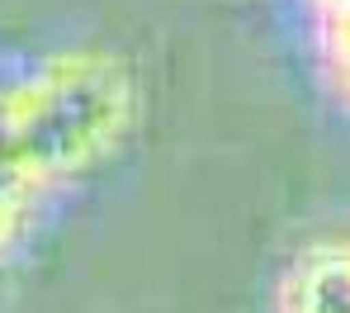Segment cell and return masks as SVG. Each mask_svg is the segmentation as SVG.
I'll return each mask as SVG.
<instances>
[{
  "instance_id": "277c9868",
  "label": "cell",
  "mask_w": 350,
  "mask_h": 313,
  "mask_svg": "<svg viewBox=\"0 0 350 313\" xmlns=\"http://www.w3.org/2000/svg\"><path fill=\"white\" fill-rule=\"evenodd\" d=\"M48 199L53 195L0 147V275L14 266V256L29 247V238L38 233Z\"/></svg>"
},
{
  "instance_id": "3957f363",
  "label": "cell",
  "mask_w": 350,
  "mask_h": 313,
  "mask_svg": "<svg viewBox=\"0 0 350 313\" xmlns=\"http://www.w3.org/2000/svg\"><path fill=\"white\" fill-rule=\"evenodd\" d=\"M303 10L317 81L350 114V0H303Z\"/></svg>"
},
{
  "instance_id": "6da1fadb",
  "label": "cell",
  "mask_w": 350,
  "mask_h": 313,
  "mask_svg": "<svg viewBox=\"0 0 350 313\" xmlns=\"http://www.w3.org/2000/svg\"><path fill=\"white\" fill-rule=\"evenodd\" d=\"M142 124V76L109 43H62L0 81V147L48 190L95 181Z\"/></svg>"
},
{
  "instance_id": "7a4b0ae2",
  "label": "cell",
  "mask_w": 350,
  "mask_h": 313,
  "mask_svg": "<svg viewBox=\"0 0 350 313\" xmlns=\"http://www.w3.org/2000/svg\"><path fill=\"white\" fill-rule=\"evenodd\" d=\"M270 313H350V228H322L284 251Z\"/></svg>"
}]
</instances>
